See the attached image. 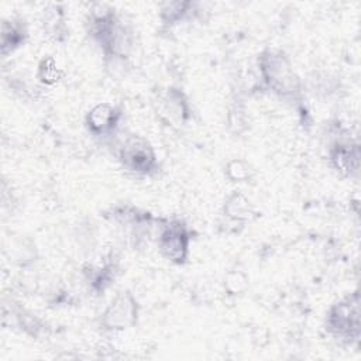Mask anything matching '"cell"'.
<instances>
[{
	"instance_id": "obj_1",
	"label": "cell",
	"mask_w": 361,
	"mask_h": 361,
	"mask_svg": "<svg viewBox=\"0 0 361 361\" xmlns=\"http://www.w3.org/2000/svg\"><path fill=\"white\" fill-rule=\"evenodd\" d=\"M86 34L104 56V63L113 72L123 71L134 48V30L114 7L94 3L86 14Z\"/></svg>"
},
{
	"instance_id": "obj_2",
	"label": "cell",
	"mask_w": 361,
	"mask_h": 361,
	"mask_svg": "<svg viewBox=\"0 0 361 361\" xmlns=\"http://www.w3.org/2000/svg\"><path fill=\"white\" fill-rule=\"evenodd\" d=\"M259 76L268 90L286 102H298L302 82L293 71L289 56L279 48H265L258 55Z\"/></svg>"
},
{
	"instance_id": "obj_3",
	"label": "cell",
	"mask_w": 361,
	"mask_h": 361,
	"mask_svg": "<svg viewBox=\"0 0 361 361\" xmlns=\"http://www.w3.org/2000/svg\"><path fill=\"white\" fill-rule=\"evenodd\" d=\"M114 154L121 168L135 176H154L159 169L155 148L140 134H128L120 140Z\"/></svg>"
},
{
	"instance_id": "obj_4",
	"label": "cell",
	"mask_w": 361,
	"mask_h": 361,
	"mask_svg": "<svg viewBox=\"0 0 361 361\" xmlns=\"http://www.w3.org/2000/svg\"><path fill=\"white\" fill-rule=\"evenodd\" d=\"M192 230L182 219L162 217L155 237L161 255L173 265H185L190 254Z\"/></svg>"
},
{
	"instance_id": "obj_5",
	"label": "cell",
	"mask_w": 361,
	"mask_h": 361,
	"mask_svg": "<svg viewBox=\"0 0 361 361\" xmlns=\"http://www.w3.org/2000/svg\"><path fill=\"white\" fill-rule=\"evenodd\" d=\"M324 329L333 337L347 343L358 341L360 337V296L353 292L333 303L324 320Z\"/></svg>"
},
{
	"instance_id": "obj_6",
	"label": "cell",
	"mask_w": 361,
	"mask_h": 361,
	"mask_svg": "<svg viewBox=\"0 0 361 361\" xmlns=\"http://www.w3.org/2000/svg\"><path fill=\"white\" fill-rule=\"evenodd\" d=\"M124 120V110L120 104L100 102L89 109L85 116V128L90 137L111 144L117 140Z\"/></svg>"
},
{
	"instance_id": "obj_7",
	"label": "cell",
	"mask_w": 361,
	"mask_h": 361,
	"mask_svg": "<svg viewBox=\"0 0 361 361\" xmlns=\"http://www.w3.org/2000/svg\"><path fill=\"white\" fill-rule=\"evenodd\" d=\"M140 303L128 289L120 290L99 316V327L109 333L126 331L137 324Z\"/></svg>"
},
{
	"instance_id": "obj_8",
	"label": "cell",
	"mask_w": 361,
	"mask_h": 361,
	"mask_svg": "<svg viewBox=\"0 0 361 361\" xmlns=\"http://www.w3.org/2000/svg\"><path fill=\"white\" fill-rule=\"evenodd\" d=\"M157 114L166 126L180 127L193 116L188 94L179 86H168L158 94Z\"/></svg>"
},
{
	"instance_id": "obj_9",
	"label": "cell",
	"mask_w": 361,
	"mask_h": 361,
	"mask_svg": "<svg viewBox=\"0 0 361 361\" xmlns=\"http://www.w3.org/2000/svg\"><path fill=\"white\" fill-rule=\"evenodd\" d=\"M327 158L333 169L341 176L351 178L358 173L360 147L357 141H351L343 135L334 138L327 147Z\"/></svg>"
},
{
	"instance_id": "obj_10",
	"label": "cell",
	"mask_w": 361,
	"mask_h": 361,
	"mask_svg": "<svg viewBox=\"0 0 361 361\" xmlns=\"http://www.w3.org/2000/svg\"><path fill=\"white\" fill-rule=\"evenodd\" d=\"M28 39V25L23 17L13 16L1 21L0 48L1 55L6 58L21 48Z\"/></svg>"
},
{
	"instance_id": "obj_11",
	"label": "cell",
	"mask_w": 361,
	"mask_h": 361,
	"mask_svg": "<svg viewBox=\"0 0 361 361\" xmlns=\"http://www.w3.org/2000/svg\"><path fill=\"white\" fill-rule=\"evenodd\" d=\"M41 27L44 35H47L49 39L63 42L69 35L65 7L59 3L47 4L41 14Z\"/></svg>"
},
{
	"instance_id": "obj_12",
	"label": "cell",
	"mask_w": 361,
	"mask_h": 361,
	"mask_svg": "<svg viewBox=\"0 0 361 361\" xmlns=\"http://www.w3.org/2000/svg\"><path fill=\"white\" fill-rule=\"evenodd\" d=\"M117 269L118 265L113 257H109L100 265H90L86 269H83V276L89 286V290L93 292L94 295L104 293V290L109 289L110 285L114 282Z\"/></svg>"
},
{
	"instance_id": "obj_13",
	"label": "cell",
	"mask_w": 361,
	"mask_h": 361,
	"mask_svg": "<svg viewBox=\"0 0 361 361\" xmlns=\"http://www.w3.org/2000/svg\"><path fill=\"white\" fill-rule=\"evenodd\" d=\"M221 214L226 220L244 226L255 217V209L250 199L240 190H233L223 203Z\"/></svg>"
},
{
	"instance_id": "obj_14",
	"label": "cell",
	"mask_w": 361,
	"mask_h": 361,
	"mask_svg": "<svg viewBox=\"0 0 361 361\" xmlns=\"http://www.w3.org/2000/svg\"><path fill=\"white\" fill-rule=\"evenodd\" d=\"M199 11H202L200 6L193 1H166L159 7V20L164 25L173 27L197 17Z\"/></svg>"
},
{
	"instance_id": "obj_15",
	"label": "cell",
	"mask_w": 361,
	"mask_h": 361,
	"mask_svg": "<svg viewBox=\"0 0 361 361\" xmlns=\"http://www.w3.org/2000/svg\"><path fill=\"white\" fill-rule=\"evenodd\" d=\"M224 173L227 179H230V182L241 183L248 182L252 178V168L247 161L241 158H234L227 162Z\"/></svg>"
},
{
	"instance_id": "obj_16",
	"label": "cell",
	"mask_w": 361,
	"mask_h": 361,
	"mask_svg": "<svg viewBox=\"0 0 361 361\" xmlns=\"http://www.w3.org/2000/svg\"><path fill=\"white\" fill-rule=\"evenodd\" d=\"M62 75H63V72L58 68L55 59L51 56L44 58L38 65L37 78L44 85H55L56 82L61 80Z\"/></svg>"
},
{
	"instance_id": "obj_17",
	"label": "cell",
	"mask_w": 361,
	"mask_h": 361,
	"mask_svg": "<svg viewBox=\"0 0 361 361\" xmlns=\"http://www.w3.org/2000/svg\"><path fill=\"white\" fill-rule=\"evenodd\" d=\"M247 276L241 271H230L224 276V288L228 295H238L247 288Z\"/></svg>"
}]
</instances>
